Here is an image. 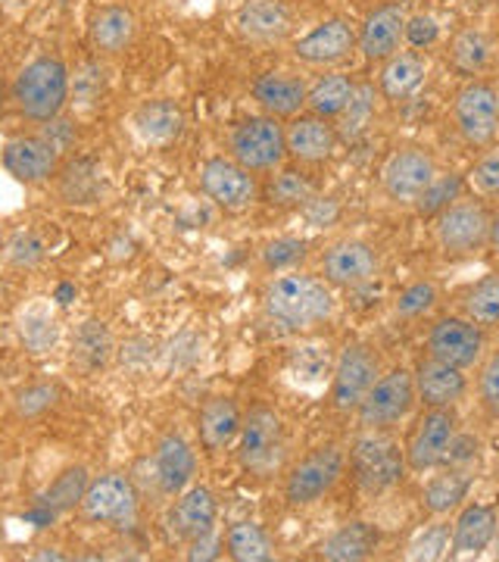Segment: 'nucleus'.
<instances>
[{
    "instance_id": "obj_1",
    "label": "nucleus",
    "mask_w": 499,
    "mask_h": 562,
    "mask_svg": "<svg viewBox=\"0 0 499 562\" xmlns=\"http://www.w3.org/2000/svg\"><path fill=\"white\" fill-rule=\"evenodd\" d=\"M262 310H265V319L279 331L299 335L334 319L338 301L325 279L287 269V272H275V279L265 284Z\"/></svg>"
},
{
    "instance_id": "obj_36",
    "label": "nucleus",
    "mask_w": 499,
    "mask_h": 562,
    "mask_svg": "<svg viewBox=\"0 0 499 562\" xmlns=\"http://www.w3.org/2000/svg\"><path fill=\"white\" fill-rule=\"evenodd\" d=\"M462 313H465V319H472L484 331L499 328V272L484 276L465 291Z\"/></svg>"
},
{
    "instance_id": "obj_30",
    "label": "nucleus",
    "mask_w": 499,
    "mask_h": 562,
    "mask_svg": "<svg viewBox=\"0 0 499 562\" xmlns=\"http://www.w3.org/2000/svg\"><path fill=\"white\" fill-rule=\"evenodd\" d=\"M116 353V341H113V331L98 319L81 322L72 335V362L79 366L81 372L94 375L100 369H106L110 360Z\"/></svg>"
},
{
    "instance_id": "obj_10",
    "label": "nucleus",
    "mask_w": 499,
    "mask_h": 562,
    "mask_svg": "<svg viewBox=\"0 0 499 562\" xmlns=\"http://www.w3.org/2000/svg\"><path fill=\"white\" fill-rule=\"evenodd\" d=\"M434 179H438V162L421 147H399L381 169V188L387 201L399 206H416Z\"/></svg>"
},
{
    "instance_id": "obj_43",
    "label": "nucleus",
    "mask_w": 499,
    "mask_h": 562,
    "mask_svg": "<svg viewBox=\"0 0 499 562\" xmlns=\"http://www.w3.org/2000/svg\"><path fill=\"white\" fill-rule=\"evenodd\" d=\"M306 247L309 244L303 238H275L262 247V266L275 276V272H287L297 269L299 262L306 260Z\"/></svg>"
},
{
    "instance_id": "obj_26",
    "label": "nucleus",
    "mask_w": 499,
    "mask_h": 562,
    "mask_svg": "<svg viewBox=\"0 0 499 562\" xmlns=\"http://www.w3.org/2000/svg\"><path fill=\"white\" fill-rule=\"evenodd\" d=\"M238 403L231 397H209L200 406V443L206 453H222L225 447L238 441L240 435Z\"/></svg>"
},
{
    "instance_id": "obj_57",
    "label": "nucleus",
    "mask_w": 499,
    "mask_h": 562,
    "mask_svg": "<svg viewBox=\"0 0 499 562\" xmlns=\"http://www.w3.org/2000/svg\"><path fill=\"white\" fill-rule=\"evenodd\" d=\"M497 103H499V91H497Z\"/></svg>"
},
{
    "instance_id": "obj_52",
    "label": "nucleus",
    "mask_w": 499,
    "mask_h": 562,
    "mask_svg": "<svg viewBox=\"0 0 499 562\" xmlns=\"http://www.w3.org/2000/svg\"><path fill=\"white\" fill-rule=\"evenodd\" d=\"M475 460H478V441H475L472 435H460V431H456V438H453L450 450H446V460H443V465L472 469Z\"/></svg>"
},
{
    "instance_id": "obj_49",
    "label": "nucleus",
    "mask_w": 499,
    "mask_h": 562,
    "mask_svg": "<svg viewBox=\"0 0 499 562\" xmlns=\"http://www.w3.org/2000/svg\"><path fill=\"white\" fill-rule=\"evenodd\" d=\"M468 179H472L478 194H484V198H499V150L484 154V157L475 162V169H472Z\"/></svg>"
},
{
    "instance_id": "obj_41",
    "label": "nucleus",
    "mask_w": 499,
    "mask_h": 562,
    "mask_svg": "<svg viewBox=\"0 0 499 562\" xmlns=\"http://www.w3.org/2000/svg\"><path fill=\"white\" fill-rule=\"evenodd\" d=\"M462 198V179L460 176H438L434 179V184L424 191L419 198V203H416V213L419 216H424V220H434L438 213H443L450 203H456Z\"/></svg>"
},
{
    "instance_id": "obj_50",
    "label": "nucleus",
    "mask_w": 499,
    "mask_h": 562,
    "mask_svg": "<svg viewBox=\"0 0 499 562\" xmlns=\"http://www.w3.org/2000/svg\"><path fill=\"white\" fill-rule=\"evenodd\" d=\"M69 91L76 94V101L81 103H94L103 91V72L94 63H84L79 72H76V81L69 79Z\"/></svg>"
},
{
    "instance_id": "obj_18",
    "label": "nucleus",
    "mask_w": 499,
    "mask_h": 562,
    "mask_svg": "<svg viewBox=\"0 0 499 562\" xmlns=\"http://www.w3.org/2000/svg\"><path fill=\"white\" fill-rule=\"evenodd\" d=\"M0 162L22 184H41V181L57 176L60 154L44 135H20V138H10L3 144Z\"/></svg>"
},
{
    "instance_id": "obj_46",
    "label": "nucleus",
    "mask_w": 499,
    "mask_h": 562,
    "mask_svg": "<svg viewBox=\"0 0 499 562\" xmlns=\"http://www.w3.org/2000/svg\"><path fill=\"white\" fill-rule=\"evenodd\" d=\"M450 553V525H428L424 531L416 535V541L409 543V560H443Z\"/></svg>"
},
{
    "instance_id": "obj_3",
    "label": "nucleus",
    "mask_w": 499,
    "mask_h": 562,
    "mask_svg": "<svg viewBox=\"0 0 499 562\" xmlns=\"http://www.w3.org/2000/svg\"><path fill=\"white\" fill-rule=\"evenodd\" d=\"M238 457L240 465L257 479H272L284 469L287 435H284V422L272 406H253L243 416L238 435Z\"/></svg>"
},
{
    "instance_id": "obj_16",
    "label": "nucleus",
    "mask_w": 499,
    "mask_h": 562,
    "mask_svg": "<svg viewBox=\"0 0 499 562\" xmlns=\"http://www.w3.org/2000/svg\"><path fill=\"white\" fill-rule=\"evenodd\" d=\"M378 250L368 241H360V238L334 241L321 257V279L331 288H350L353 291L362 284H372L378 279Z\"/></svg>"
},
{
    "instance_id": "obj_13",
    "label": "nucleus",
    "mask_w": 499,
    "mask_h": 562,
    "mask_svg": "<svg viewBox=\"0 0 499 562\" xmlns=\"http://www.w3.org/2000/svg\"><path fill=\"white\" fill-rule=\"evenodd\" d=\"M453 120L465 144L490 147L499 135V103L497 88L487 81H468L456 94Z\"/></svg>"
},
{
    "instance_id": "obj_56",
    "label": "nucleus",
    "mask_w": 499,
    "mask_h": 562,
    "mask_svg": "<svg viewBox=\"0 0 499 562\" xmlns=\"http://www.w3.org/2000/svg\"><path fill=\"white\" fill-rule=\"evenodd\" d=\"M3 110H7V88L0 85V120H3Z\"/></svg>"
},
{
    "instance_id": "obj_5",
    "label": "nucleus",
    "mask_w": 499,
    "mask_h": 562,
    "mask_svg": "<svg viewBox=\"0 0 499 562\" xmlns=\"http://www.w3.org/2000/svg\"><path fill=\"white\" fill-rule=\"evenodd\" d=\"M79 509L88 522L128 531L138 522V487L122 472H106L88 482Z\"/></svg>"
},
{
    "instance_id": "obj_7",
    "label": "nucleus",
    "mask_w": 499,
    "mask_h": 562,
    "mask_svg": "<svg viewBox=\"0 0 499 562\" xmlns=\"http://www.w3.org/2000/svg\"><path fill=\"white\" fill-rule=\"evenodd\" d=\"M353 472L360 487L375 497L390 491L394 484L402 482L406 472V450H399V443L387 431H365L360 441L353 443Z\"/></svg>"
},
{
    "instance_id": "obj_29",
    "label": "nucleus",
    "mask_w": 499,
    "mask_h": 562,
    "mask_svg": "<svg viewBox=\"0 0 499 562\" xmlns=\"http://www.w3.org/2000/svg\"><path fill=\"white\" fill-rule=\"evenodd\" d=\"M424 76H428V63H424V57L412 54V50L394 54L390 60H384V66H381V94L394 103L406 101V98H412V94L419 91Z\"/></svg>"
},
{
    "instance_id": "obj_32",
    "label": "nucleus",
    "mask_w": 499,
    "mask_h": 562,
    "mask_svg": "<svg viewBox=\"0 0 499 562\" xmlns=\"http://www.w3.org/2000/svg\"><path fill=\"white\" fill-rule=\"evenodd\" d=\"M88 35H91V44H94L98 54L113 57V54L125 50L135 38V16L125 7H103L98 16L91 20Z\"/></svg>"
},
{
    "instance_id": "obj_42",
    "label": "nucleus",
    "mask_w": 499,
    "mask_h": 562,
    "mask_svg": "<svg viewBox=\"0 0 499 562\" xmlns=\"http://www.w3.org/2000/svg\"><path fill=\"white\" fill-rule=\"evenodd\" d=\"M57 397H60V387L57 384H29V387L16 391L13 413H16V419H38V416H44L57 403Z\"/></svg>"
},
{
    "instance_id": "obj_33",
    "label": "nucleus",
    "mask_w": 499,
    "mask_h": 562,
    "mask_svg": "<svg viewBox=\"0 0 499 562\" xmlns=\"http://www.w3.org/2000/svg\"><path fill=\"white\" fill-rule=\"evenodd\" d=\"M135 128H138V135L147 144L166 147V144H172L181 135L184 116H181V110L172 101H150L135 113Z\"/></svg>"
},
{
    "instance_id": "obj_35",
    "label": "nucleus",
    "mask_w": 499,
    "mask_h": 562,
    "mask_svg": "<svg viewBox=\"0 0 499 562\" xmlns=\"http://www.w3.org/2000/svg\"><path fill=\"white\" fill-rule=\"evenodd\" d=\"M490 57H494V47L480 29H462L450 44V66L465 79L480 76L490 66Z\"/></svg>"
},
{
    "instance_id": "obj_21",
    "label": "nucleus",
    "mask_w": 499,
    "mask_h": 562,
    "mask_svg": "<svg viewBox=\"0 0 499 562\" xmlns=\"http://www.w3.org/2000/svg\"><path fill=\"white\" fill-rule=\"evenodd\" d=\"M356 50V32L347 20H325L294 41V57L306 66H334Z\"/></svg>"
},
{
    "instance_id": "obj_34",
    "label": "nucleus",
    "mask_w": 499,
    "mask_h": 562,
    "mask_svg": "<svg viewBox=\"0 0 499 562\" xmlns=\"http://www.w3.org/2000/svg\"><path fill=\"white\" fill-rule=\"evenodd\" d=\"M353 94H356V81L343 72H331V76H321L309 88L306 106H309V113H316L321 120H340L343 110L353 101Z\"/></svg>"
},
{
    "instance_id": "obj_39",
    "label": "nucleus",
    "mask_w": 499,
    "mask_h": 562,
    "mask_svg": "<svg viewBox=\"0 0 499 562\" xmlns=\"http://www.w3.org/2000/svg\"><path fill=\"white\" fill-rule=\"evenodd\" d=\"M438 301H440L438 284H434V281L421 279V281H412V284L399 294L394 310H397L399 319L416 322V319H424V316L438 306Z\"/></svg>"
},
{
    "instance_id": "obj_31",
    "label": "nucleus",
    "mask_w": 499,
    "mask_h": 562,
    "mask_svg": "<svg viewBox=\"0 0 499 562\" xmlns=\"http://www.w3.org/2000/svg\"><path fill=\"white\" fill-rule=\"evenodd\" d=\"M378 547V528L368 522H347L321 541V560L360 562L368 560Z\"/></svg>"
},
{
    "instance_id": "obj_17",
    "label": "nucleus",
    "mask_w": 499,
    "mask_h": 562,
    "mask_svg": "<svg viewBox=\"0 0 499 562\" xmlns=\"http://www.w3.org/2000/svg\"><path fill=\"white\" fill-rule=\"evenodd\" d=\"M216 519H219V503H216V494L209 487H184L175 503L169 506L166 513V531L169 538L179 543H191L209 535L216 528Z\"/></svg>"
},
{
    "instance_id": "obj_20",
    "label": "nucleus",
    "mask_w": 499,
    "mask_h": 562,
    "mask_svg": "<svg viewBox=\"0 0 499 562\" xmlns=\"http://www.w3.org/2000/svg\"><path fill=\"white\" fill-rule=\"evenodd\" d=\"M284 135H287V160L299 162V166H316V162L331 160L340 140L331 120H321L316 113L294 116L291 125L284 128Z\"/></svg>"
},
{
    "instance_id": "obj_15",
    "label": "nucleus",
    "mask_w": 499,
    "mask_h": 562,
    "mask_svg": "<svg viewBox=\"0 0 499 562\" xmlns=\"http://www.w3.org/2000/svg\"><path fill=\"white\" fill-rule=\"evenodd\" d=\"M456 438V413L453 406L424 409V416L416 422L409 443H406V469L409 472H431L446 460V450Z\"/></svg>"
},
{
    "instance_id": "obj_23",
    "label": "nucleus",
    "mask_w": 499,
    "mask_h": 562,
    "mask_svg": "<svg viewBox=\"0 0 499 562\" xmlns=\"http://www.w3.org/2000/svg\"><path fill=\"white\" fill-rule=\"evenodd\" d=\"M150 472H154V482H157V487H160L166 497H179L181 491L194 482L197 457H194L191 443L184 441L181 435H166L154 447Z\"/></svg>"
},
{
    "instance_id": "obj_14",
    "label": "nucleus",
    "mask_w": 499,
    "mask_h": 562,
    "mask_svg": "<svg viewBox=\"0 0 499 562\" xmlns=\"http://www.w3.org/2000/svg\"><path fill=\"white\" fill-rule=\"evenodd\" d=\"M487 335L465 316H440L428 328V357L450 362L456 369H472L484 360Z\"/></svg>"
},
{
    "instance_id": "obj_54",
    "label": "nucleus",
    "mask_w": 499,
    "mask_h": 562,
    "mask_svg": "<svg viewBox=\"0 0 499 562\" xmlns=\"http://www.w3.org/2000/svg\"><path fill=\"white\" fill-rule=\"evenodd\" d=\"M188 560H216L219 557V535L216 531H209V535H203L197 541L188 543V553H184Z\"/></svg>"
},
{
    "instance_id": "obj_22",
    "label": "nucleus",
    "mask_w": 499,
    "mask_h": 562,
    "mask_svg": "<svg viewBox=\"0 0 499 562\" xmlns=\"http://www.w3.org/2000/svg\"><path fill=\"white\" fill-rule=\"evenodd\" d=\"M416 382V401L424 409H438V406H456L468 394V379L465 369H456L450 362H440L434 357L421 360L412 372Z\"/></svg>"
},
{
    "instance_id": "obj_25",
    "label": "nucleus",
    "mask_w": 499,
    "mask_h": 562,
    "mask_svg": "<svg viewBox=\"0 0 499 562\" xmlns=\"http://www.w3.org/2000/svg\"><path fill=\"white\" fill-rule=\"evenodd\" d=\"M306 81L291 76V72H262L260 79L253 81V101L265 110V116L275 120H294L299 110L306 106Z\"/></svg>"
},
{
    "instance_id": "obj_55",
    "label": "nucleus",
    "mask_w": 499,
    "mask_h": 562,
    "mask_svg": "<svg viewBox=\"0 0 499 562\" xmlns=\"http://www.w3.org/2000/svg\"><path fill=\"white\" fill-rule=\"evenodd\" d=\"M487 247L499 257V210L490 216V244H487Z\"/></svg>"
},
{
    "instance_id": "obj_47",
    "label": "nucleus",
    "mask_w": 499,
    "mask_h": 562,
    "mask_svg": "<svg viewBox=\"0 0 499 562\" xmlns=\"http://www.w3.org/2000/svg\"><path fill=\"white\" fill-rule=\"evenodd\" d=\"M478 401L490 419H499V350H494L480 366Z\"/></svg>"
},
{
    "instance_id": "obj_11",
    "label": "nucleus",
    "mask_w": 499,
    "mask_h": 562,
    "mask_svg": "<svg viewBox=\"0 0 499 562\" xmlns=\"http://www.w3.org/2000/svg\"><path fill=\"white\" fill-rule=\"evenodd\" d=\"M381 362L378 353L368 344L353 341L340 350L334 362V379H331V403L340 413H356V406L365 401L372 384L378 382Z\"/></svg>"
},
{
    "instance_id": "obj_37",
    "label": "nucleus",
    "mask_w": 499,
    "mask_h": 562,
    "mask_svg": "<svg viewBox=\"0 0 499 562\" xmlns=\"http://www.w3.org/2000/svg\"><path fill=\"white\" fill-rule=\"evenodd\" d=\"M228 557L238 562H269L275 560V550L269 535L257 522H235L225 531Z\"/></svg>"
},
{
    "instance_id": "obj_48",
    "label": "nucleus",
    "mask_w": 499,
    "mask_h": 562,
    "mask_svg": "<svg viewBox=\"0 0 499 562\" xmlns=\"http://www.w3.org/2000/svg\"><path fill=\"white\" fill-rule=\"evenodd\" d=\"M7 260L13 262L16 269H35L44 260V244L35 232H20L16 238H10L7 244Z\"/></svg>"
},
{
    "instance_id": "obj_27",
    "label": "nucleus",
    "mask_w": 499,
    "mask_h": 562,
    "mask_svg": "<svg viewBox=\"0 0 499 562\" xmlns=\"http://www.w3.org/2000/svg\"><path fill=\"white\" fill-rule=\"evenodd\" d=\"M238 29L243 38L272 44L291 32V13L281 0H247L238 13Z\"/></svg>"
},
{
    "instance_id": "obj_6",
    "label": "nucleus",
    "mask_w": 499,
    "mask_h": 562,
    "mask_svg": "<svg viewBox=\"0 0 499 562\" xmlns=\"http://www.w3.org/2000/svg\"><path fill=\"white\" fill-rule=\"evenodd\" d=\"M490 210L480 201H456L434 216V238L446 257H475L490 244Z\"/></svg>"
},
{
    "instance_id": "obj_53",
    "label": "nucleus",
    "mask_w": 499,
    "mask_h": 562,
    "mask_svg": "<svg viewBox=\"0 0 499 562\" xmlns=\"http://www.w3.org/2000/svg\"><path fill=\"white\" fill-rule=\"evenodd\" d=\"M44 138L50 140V144H54V150H57V154L63 157V154H66V147L76 140V125H72V122H63L60 116H57V120L47 122V128H44Z\"/></svg>"
},
{
    "instance_id": "obj_45",
    "label": "nucleus",
    "mask_w": 499,
    "mask_h": 562,
    "mask_svg": "<svg viewBox=\"0 0 499 562\" xmlns=\"http://www.w3.org/2000/svg\"><path fill=\"white\" fill-rule=\"evenodd\" d=\"M372 113H375V88L372 85H356V94H353V101L350 106L343 110V135L347 138H356L365 132V125L372 122Z\"/></svg>"
},
{
    "instance_id": "obj_9",
    "label": "nucleus",
    "mask_w": 499,
    "mask_h": 562,
    "mask_svg": "<svg viewBox=\"0 0 499 562\" xmlns=\"http://www.w3.org/2000/svg\"><path fill=\"white\" fill-rule=\"evenodd\" d=\"M416 382L409 369H390L387 375H378L365 401L356 406V419L362 431H387L406 419L416 406Z\"/></svg>"
},
{
    "instance_id": "obj_24",
    "label": "nucleus",
    "mask_w": 499,
    "mask_h": 562,
    "mask_svg": "<svg viewBox=\"0 0 499 562\" xmlns=\"http://www.w3.org/2000/svg\"><path fill=\"white\" fill-rule=\"evenodd\" d=\"M499 516L487 503H462L460 516L450 531V557H480L497 541Z\"/></svg>"
},
{
    "instance_id": "obj_8",
    "label": "nucleus",
    "mask_w": 499,
    "mask_h": 562,
    "mask_svg": "<svg viewBox=\"0 0 499 562\" xmlns=\"http://www.w3.org/2000/svg\"><path fill=\"white\" fill-rule=\"evenodd\" d=\"M343 472H347V453L338 443L316 447L291 465V472L284 479V497L294 506H309V503L321 501L328 491H334Z\"/></svg>"
},
{
    "instance_id": "obj_38",
    "label": "nucleus",
    "mask_w": 499,
    "mask_h": 562,
    "mask_svg": "<svg viewBox=\"0 0 499 562\" xmlns=\"http://www.w3.org/2000/svg\"><path fill=\"white\" fill-rule=\"evenodd\" d=\"M265 198L269 203H279V206H306V203L316 198L313 184L303 179V172L297 169H275L272 181L265 184Z\"/></svg>"
},
{
    "instance_id": "obj_12",
    "label": "nucleus",
    "mask_w": 499,
    "mask_h": 562,
    "mask_svg": "<svg viewBox=\"0 0 499 562\" xmlns=\"http://www.w3.org/2000/svg\"><path fill=\"white\" fill-rule=\"evenodd\" d=\"M200 191L228 213H243L260 201L257 176L243 169L240 162L225 160V157H213L200 166Z\"/></svg>"
},
{
    "instance_id": "obj_28",
    "label": "nucleus",
    "mask_w": 499,
    "mask_h": 562,
    "mask_svg": "<svg viewBox=\"0 0 499 562\" xmlns=\"http://www.w3.org/2000/svg\"><path fill=\"white\" fill-rule=\"evenodd\" d=\"M472 484H475V472H472V469L443 465V472L424 484V494H421L424 509H428L431 516H438V519L450 516V513H456L462 503L468 501Z\"/></svg>"
},
{
    "instance_id": "obj_51",
    "label": "nucleus",
    "mask_w": 499,
    "mask_h": 562,
    "mask_svg": "<svg viewBox=\"0 0 499 562\" xmlns=\"http://www.w3.org/2000/svg\"><path fill=\"white\" fill-rule=\"evenodd\" d=\"M440 35V25L434 16H428V13H419V16H409L406 20V44L409 47H416V50H421V47H431L434 41H438Z\"/></svg>"
},
{
    "instance_id": "obj_40",
    "label": "nucleus",
    "mask_w": 499,
    "mask_h": 562,
    "mask_svg": "<svg viewBox=\"0 0 499 562\" xmlns=\"http://www.w3.org/2000/svg\"><path fill=\"white\" fill-rule=\"evenodd\" d=\"M20 335L22 344L32 350V353H47L57 338H60V328H57V319L54 316H47V313H41V310H32V313H25L20 322Z\"/></svg>"
},
{
    "instance_id": "obj_2",
    "label": "nucleus",
    "mask_w": 499,
    "mask_h": 562,
    "mask_svg": "<svg viewBox=\"0 0 499 562\" xmlns=\"http://www.w3.org/2000/svg\"><path fill=\"white\" fill-rule=\"evenodd\" d=\"M16 113L32 122H50L69 101V69L60 57H35L25 63L10 85Z\"/></svg>"
},
{
    "instance_id": "obj_19",
    "label": "nucleus",
    "mask_w": 499,
    "mask_h": 562,
    "mask_svg": "<svg viewBox=\"0 0 499 562\" xmlns=\"http://www.w3.org/2000/svg\"><path fill=\"white\" fill-rule=\"evenodd\" d=\"M406 7L402 3H384L375 13H368V20L362 22L360 35H356V47L362 57L372 63L390 60L399 54L402 41H406Z\"/></svg>"
},
{
    "instance_id": "obj_44",
    "label": "nucleus",
    "mask_w": 499,
    "mask_h": 562,
    "mask_svg": "<svg viewBox=\"0 0 499 562\" xmlns=\"http://www.w3.org/2000/svg\"><path fill=\"white\" fill-rule=\"evenodd\" d=\"M88 491V472L84 469H66L57 482L50 484L47 491V503L54 509H72V506H81V497Z\"/></svg>"
},
{
    "instance_id": "obj_4",
    "label": "nucleus",
    "mask_w": 499,
    "mask_h": 562,
    "mask_svg": "<svg viewBox=\"0 0 499 562\" xmlns=\"http://www.w3.org/2000/svg\"><path fill=\"white\" fill-rule=\"evenodd\" d=\"M231 160L243 169L257 172H275L287 160V135L284 125L275 116H250L235 125L228 138Z\"/></svg>"
}]
</instances>
